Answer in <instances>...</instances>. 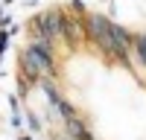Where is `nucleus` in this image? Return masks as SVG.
I'll use <instances>...</instances> for the list:
<instances>
[{"mask_svg": "<svg viewBox=\"0 0 146 140\" xmlns=\"http://www.w3.org/2000/svg\"><path fill=\"white\" fill-rule=\"evenodd\" d=\"M64 131L73 137V140H96L94 131H91V125L85 123V117H73V120L64 123Z\"/></svg>", "mask_w": 146, "mask_h": 140, "instance_id": "4", "label": "nucleus"}, {"mask_svg": "<svg viewBox=\"0 0 146 140\" xmlns=\"http://www.w3.org/2000/svg\"><path fill=\"white\" fill-rule=\"evenodd\" d=\"M9 108L15 111V114H21V111H18V108H21V102H18V96H12V93H9Z\"/></svg>", "mask_w": 146, "mask_h": 140, "instance_id": "9", "label": "nucleus"}, {"mask_svg": "<svg viewBox=\"0 0 146 140\" xmlns=\"http://www.w3.org/2000/svg\"><path fill=\"white\" fill-rule=\"evenodd\" d=\"M21 76H27L32 85H38L41 76H58L56 64V41H29L18 53Z\"/></svg>", "mask_w": 146, "mask_h": 140, "instance_id": "1", "label": "nucleus"}, {"mask_svg": "<svg viewBox=\"0 0 146 140\" xmlns=\"http://www.w3.org/2000/svg\"><path fill=\"white\" fill-rule=\"evenodd\" d=\"M18 140H32V134H21V137H18Z\"/></svg>", "mask_w": 146, "mask_h": 140, "instance_id": "11", "label": "nucleus"}, {"mask_svg": "<svg viewBox=\"0 0 146 140\" xmlns=\"http://www.w3.org/2000/svg\"><path fill=\"white\" fill-rule=\"evenodd\" d=\"M9 29H0V61H3V55H6V47H9Z\"/></svg>", "mask_w": 146, "mask_h": 140, "instance_id": "6", "label": "nucleus"}, {"mask_svg": "<svg viewBox=\"0 0 146 140\" xmlns=\"http://www.w3.org/2000/svg\"><path fill=\"white\" fill-rule=\"evenodd\" d=\"M12 125H15V128H21V125H23V120H21V114H15V117H12Z\"/></svg>", "mask_w": 146, "mask_h": 140, "instance_id": "10", "label": "nucleus"}, {"mask_svg": "<svg viewBox=\"0 0 146 140\" xmlns=\"http://www.w3.org/2000/svg\"><path fill=\"white\" fill-rule=\"evenodd\" d=\"M38 88L44 90V96H47V105L58 114V120L62 123H67V120H73V117H79V111H76V105H73L70 99H64V93L58 90L56 85H53V76H41L38 79Z\"/></svg>", "mask_w": 146, "mask_h": 140, "instance_id": "3", "label": "nucleus"}, {"mask_svg": "<svg viewBox=\"0 0 146 140\" xmlns=\"http://www.w3.org/2000/svg\"><path fill=\"white\" fill-rule=\"evenodd\" d=\"M85 35H88V44L96 47L105 61L114 64V44H111V18L102 15V12H88L85 15Z\"/></svg>", "mask_w": 146, "mask_h": 140, "instance_id": "2", "label": "nucleus"}, {"mask_svg": "<svg viewBox=\"0 0 146 140\" xmlns=\"http://www.w3.org/2000/svg\"><path fill=\"white\" fill-rule=\"evenodd\" d=\"M70 9H73V15H88V9H85L82 0H70Z\"/></svg>", "mask_w": 146, "mask_h": 140, "instance_id": "8", "label": "nucleus"}, {"mask_svg": "<svg viewBox=\"0 0 146 140\" xmlns=\"http://www.w3.org/2000/svg\"><path fill=\"white\" fill-rule=\"evenodd\" d=\"M27 125H29V131H35V134H38L41 128H44V125H41V120H38L35 114H27Z\"/></svg>", "mask_w": 146, "mask_h": 140, "instance_id": "7", "label": "nucleus"}, {"mask_svg": "<svg viewBox=\"0 0 146 140\" xmlns=\"http://www.w3.org/2000/svg\"><path fill=\"white\" fill-rule=\"evenodd\" d=\"M135 61L146 70V29L135 32Z\"/></svg>", "mask_w": 146, "mask_h": 140, "instance_id": "5", "label": "nucleus"}, {"mask_svg": "<svg viewBox=\"0 0 146 140\" xmlns=\"http://www.w3.org/2000/svg\"><path fill=\"white\" fill-rule=\"evenodd\" d=\"M0 3H3V6H9V3H12V0H0Z\"/></svg>", "mask_w": 146, "mask_h": 140, "instance_id": "12", "label": "nucleus"}]
</instances>
